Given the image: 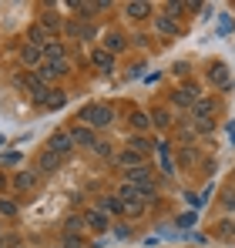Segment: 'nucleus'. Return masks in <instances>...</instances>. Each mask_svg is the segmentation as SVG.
Returning <instances> with one entry per match:
<instances>
[{
  "label": "nucleus",
  "mask_w": 235,
  "mask_h": 248,
  "mask_svg": "<svg viewBox=\"0 0 235 248\" xmlns=\"http://www.w3.org/2000/svg\"><path fill=\"white\" fill-rule=\"evenodd\" d=\"M94 151H98L101 158H108V155H111V144H108V141H98V144H94Z\"/></svg>",
  "instance_id": "7c9ffc66"
},
{
  "label": "nucleus",
  "mask_w": 235,
  "mask_h": 248,
  "mask_svg": "<svg viewBox=\"0 0 235 248\" xmlns=\"http://www.w3.org/2000/svg\"><path fill=\"white\" fill-rule=\"evenodd\" d=\"M212 81H215V84H225V87H229V74H225V67H222V64L212 71Z\"/></svg>",
  "instance_id": "a878e982"
},
{
  "label": "nucleus",
  "mask_w": 235,
  "mask_h": 248,
  "mask_svg": "<svg viewBox=\"0 0 235 248\" xmlns=\"http://www.w3.org/2000/svg\"><path fill=\"white\" fill-rule=\"evenodd\" d=\"M0 215L14 218V215H17V205H14V202H7V198H0Z\"/></svg>",
  "instance_id": "bb28decb"
},
{
  "label": "nucleus",
  "mask_w": 235,
  "mask_h": 248,
  "mask_svg": "<svg viewBox=\"0 0 235 248\" xmlns=\"http://www.w3.org/2000/svg\"><path fill=\"white\" fill-rule=\"evenodd\" d=\"M195 101H198V91L192 87V91H178L175 94V104H182V108H195Z\"/></svg>",
  "instance_id": "dca6fc26"
},
{
  "label": "nucleus",
  "mask_w": 235,
  "mask_h": 248,
  "mask_svg": "<svg viewBox=\"0 0 235 248\" xmlns=\"http://www.w3.org/2000/svg\"><path fill=\"white\" fill-rule=\"evenodd\" d=\"M118 161H121V165L128 168V171H131V168H141V151L128 148V151H121V155H118Z\"/></svg>",
  "instance_id": "ddd939ff"
},
{
  "label": "nucleus",
  "mask_w": 235,
  "mask_h": 248,
  "mask_svg": "<svg viewBox=\"0 0 235 248\" xmlns=\"http://www.w3.org/2000/svg\"><path fill=\"white\" fill-rule=\"evenodd\" d=\"M124 211H128V215H141V211H145V202H128Z\"/></svg>",
  "instance_id": "c756f323"
},
{
  "label": "nucleus",
  "mask_w": 235,
  "mask_h": 248,
  "mask_svg": "<svg viewBox=\"0 0 235 248\" xmlns=\"http://www.w3.org/2000/svg\"><path fill=\"white\" fill-rule=\"evenodd\" d=\"M57 248H64V245H57Z\"/></svg>",
  "instance_id": "c9c22d12"
},
{
  "label": "nucleus",
  "mask_w": 235,
  "mask_h": 248,
  "mask_svg": "<svg viewBox=\"0 0 235 248\" xmlns=\"http://www.w3.org/2000/svg\"><path fill=\"white\" fill-rule=\"evenodd\" d=\"M71 141H74V148H94V144H98V138H94V131H91L87 124H78V127L71 131Z\"/></svg>",
  "instance_id": "7ed1b4c3"
},
{
  "label": "nucleus",
  "mask_w": 235,
  "mask_h": 248,
  "mask_svg": "<svg viewBox=\"0 0 235 248\" xmlns=\"http://www.w3.org/2000/svg\"><path fill=\"white\" fill-rule=\"evenodd\" d=\"M148 114H141V111H134V114H131V127H138V131H145V127H148Z\"/></svg>",
  "instance_id": "5701e85b"
},
{
  "label": "nucleus",
  "mask_w": 235,
  "mask_h": 248,
  "mask_svg": "<svg viewBox=\"0 0 235 248\" xmlns=\"http://www.w3.org/2000/svg\"><path fill=\"white\" fill-rule=\"evenodd\" d=\"M158 31H161V34H178V24H175L171 17H161V20H158Z\"/></svg>",
  "instance_id": "4be33fe9"
},
{
  "label": "nucleus",
  "mask_w": 235,
  "mask_h": 248,
  "mask_svg": "<svg viewBox=\"0 0 235 248\" xmlns=\"http://www.w3.org/2000/svg\"><path fill=\"white\" fill-rule=\"evenodd\" d=\"M0 185H3V174H0Z\"/></svg>",
  "instance_id": "f704fd0d"
},
{
  "label": "nucleus",
  "mask_w": 235,
  "mask_h": 248,
  "mask_svg": "<svg viewBox=\"0 0 235 248\" xmlns=\"http://www.w3.org/2000/svg\"><path fill=\"white\" fill-rule=\"evenodd\" d=\"M124 14H128V17H134V20H141V17H148V14H151V3H145V0H141V3H128V7H124Z\"/></svg>",
  "instance_id": "4468645a"
},
{
  "label": "nucleus",
  "mask_w": 235,
  "mask_h": 248,
  "mask_svg": "<svg viewBox=\"0 0 235 248\" xmlns=\"http://www.w3.org/2000/svg\"><path fill=\"white\" fill-rule=\"evenodd\" d=\"M121 47H124V37H121V34H108V37H104V50H108V54H115Z\"/></svg>",
  "instance_id": "6ab92c4d"
},
{
  "label": "nucleus",
  "mask_w": 235,
  "mask_h": 248,
  "mask_svg": "<svg viewBox=\"0 0 235 248\" xmlns=\"http://www.w3.org/2000/svg\"><path fill=\"white\" fill-rule=\"evenodd\" d=\"M212 101H195V108H192V114H195V121H208V114H212Z\"/></svg>",
  "instance_id": "f3484780"
},
{
  "label": "nucleus",
  "mask_w": 235,
  "mask_h": 248,
  "mask_svg": "<svg viewBox=\"0 0 235 248\" xmlns=\"http://www.w3.org/2000/svg\"><path fill=\"white\" fill-rule=\"evenodd\" d=\"M50 41H54V37H47V31H44L40 24H34V27L27 31V44H34V47H47Z\"/></svg>",
  "instance_id": "9d476101"
},
{
  "label": "nucleus",
  "mask_w": 235,
  "mask_h": 248,
  "mask_svg": "<svg viewBox=\"0 0 235 248\" xmlns=\"http://www.w3.org/2000/svg\"><path fill=\"white\" fill-rule=\"evenodd\" d=\"M78 118H81V124H87V127H108V124L115 121V111H111L108 104H84Z\"/></svg>",
  "instance_id": "f257e3e1"
},
{
  "label": "nucleus",
  "mask_w": 235,
  "mask_h": 248,
  "mask_svg": "<svg viewBox=\"0 0 235 248\" xmlns=\"http://www.w3.org/2000/svg\"><path fill=\"white\" fill-rule=\"evenodd\" d=\"M94 208H98L101 215H121V211H124V202H121L118 195H104V198H98Z\"/></svg>",
  "instance_id": "423d86ee"
},
{
  "label": "nucleus",
  "mask_w": 235,
  "mask_h": 248,
  "mask_svg": "<svg viewBox=\"0 0 235 248\" xmlns=\"http://www.w3.org/2000/svg\"><path fill=\"white\" fill-rule=\"evenodd\" d=\"M151 124H158V127H168L171 124V118H168V111L161 108V111H155V118H151Z\"/></svg>",
  "instance_id": "393cba45"
},
{
  "label": "nucleus",
  "mask_w": 235,
  "mask_h": 248,
  "mask_svg": "<svg viewBox=\"0 0 235 248\" xmlns=\"http://www.w3.org/2000/svg\"><path fill=\"white\" fill-rule=\"evenodd\" d=\"M44 31H61V17H54V14H44Z\"/></svg>",
  "instance_id": "b1692460"
},
{
  "label": "nucleus",
  "mask_w": 235,
  "mask_h": 248,
  "mask_svg": "<svg viewBox=\"0 0 235 248\" xmlns=\"http://www.w3.org/2000/svg\"><path fill=\"white\" fill-rule=\"evenodd\" d=\"M124 178L131 181V185H151V168H131V171H124Z\"/></svg>",
  "instance_id": "6e6552de"
},
{
  "label": "nucleus",
  "mask_w": 235,
  "mask_h": 248,
  "mask_svg": "<svg viewBox=\"0 0 235 248\" xmlns=\"http://www.w3.org/2000/svg\"><path fill=\"white\" fill-rule=\"evenodd\" d=\"M182 10H185V7H182V3H168V17H178V14H182Z\"/></svg>",
  "instance_id": "72a5a7b5"
},
{
  "label": "nucleus",
  "mask_w": 235,
  "mask_h": 248,
  "mask_svg": "<svg viewBox=\"0 0 235 248\" xmlns=\"http://www.w3.org/2000/svg\"><path fill=\"white\" fill-rule=\"evenodd\" d=\"M131 148H134V151H148V148H151V144H148V141H145V138H134V141H131Z\"/></svg>",
  "instance_id": "473e14b6"
},
{
  "label": "nucleus",
  "mask_w": 235,
  "mask_h": 248,
  "mask_svg": "<svg viewBox=\"0 0 235 248\" xmlns=\"http://www.w3.org/2000/svg\"><path fill=\"white\" fill-rule=\"evenodd\" d=\"M20 61H24L27 67H37L40 61H44V47H34V44H24V47H20Z\"/></svg>",
  "instance_id": "0eeeda50"
},
{
  "label": "nucleus",
  "mask_w": 235,
  "mask_h": 248,
  "mask_svg": "<svg viewBox=\"0 0 235 248\" xmlns=\"http://www.w3.org/2000/svg\"><path fill=\"white\" fill-rule=\"evenodd\" d=\"M118 198L128 205V202H141V191H138V185H131V181H124L121 188H118Z\"/></svg>",
  "instance_id": "f8f14e48"
},
{
  "label": "nucleus",
  "mask_w": 235,
  "mask_h": 248,
  "mask_svg": "<svg viewBox=\"0 0 235 248\" xmlns=\"http://www.w3.org/2000/svg\"><path fill=\"white\" fill-rule=\"evenodd\" d=\"M64 232H67V235L84 232V218H78V215H74V218H67V221H64Z\"/></svg>",
  "instance_id": "aec40b11"
},
{
  "label": "nucleus",
  "mask_w": 235,
  "mask_h": 248,
  "mask_svg": "<svg viewBox=\"0 0 235 248\" xmlns=\"http://www.w3.org/2000/svg\"><path fill=\"white\" fill-rule=\"evenodd\" d=\"M44 57H47V61H64V44L54 37V41L44 47Z\"/></svg>",
  "instance_id": "2eb2a0df"
},
{
  "label": "nucleus",
  "mask_w": 235,
  "mask_h": 248,
  "mask_svg": "<svg viewBox=\"0 0 235 248\" xmlns=\"http://www.w3.org/2000/svg\"><path fill=\"white\" fill-rule=\"evenodd\" d=\"M14 185H17L20 191H24V188H34V185H37V174H34V171H24V174H17Z\"/></svg>",
  "instance_id": "a211bd4d"
},
{
  "label": "nucleus",
  "mask_w": 235,
  "mask_h": 248,
  "mask_svg": "<svg viewBox=\"0 0 235 248\" xmlns=\"http://www.w3.org/2000/svg\"><path fill=\"white\" fill-rule=\"evenodd\" d=\"M218 232H222L225 238H235V221H222V225H218Z\"/></svg>",
  "instance_id": "c85d7f7f"
},
{
  "label": "nucleus",
  "mask_w": 235,
  "mask_h": 248,
  "mask_svg": "<svg viewBox=\"0 0 235 248\" xmlns=\"http://www.w3.org/2000/svg\"><path fill=\"white\" fill-rule=\"evenodd\" d=\"M64 101H67V94H61V91H54V94H50V101H47V108H61Z\"/></svg>",
  "instance_id": "cd10ccee"
},
{
  "label": "nucleus",
  "mask_w": 235,
  "mask_h": 248,
  "mask_svg": "<svg viewBox=\"0 0 235 248\" xmlns=\"http://www.w3.org/2000/svg\"><path fill=\"white\" fill-rule=\"evenodd\" d=\"M91 61H94V67H98V71H111V67H115V54H108L104 47H101V50H94V54H91Z\"/></svg>",
  "instance_id": "9b49d317"
},
{
  "label": "nucleus",
  "mask_w": 235,
  "mask_h": 248,
  "mask_svg": "<svg viewBox=\"0 0 235 248\" xmlns=\"http://www.w3.org/2000/svg\"><path fill=\"white\" fill-rule=\"evenodd\" d=\"M57 165H61V158H57L54 151H44V155L37 158V171H44V174H54Z\"/></svg>",
  "instance_id": "1a4fd4ad"
},
{
  "label": "nucleus",
  "mask_w": 235,
  "mask_h": 248,
  "mask_svg": "<svg viewBox=\"0 0 235 248\" xmlns=\"http://www.w3.org/2000/svg\"><path fill=\"white\" fill-rule=\"evenodd\" d=\"M222 205H225V211H235V191H225V198H222Z\"/></svg>",
  "instance_id": "2f4dec72"
},
{
  "label": "nucleus",
  "mask_w": 235,
  "mask_h": 248,
  "mask_svg": "<svg viewBox=\"0 0 235 248\" xmlns=\"http://www.w3.org/2000/svg\"><path fill=\"white\" fill-rule=\"evenodd\" d=\"M67 34H71V37H91L94 31H91V27H84V24H67Z\"/></svg>",
  "instance_id": "412c9836"
},
{
  "label": "nucleus",
  "mask_w": 235,
  "mask_h": 248,
  "mask_svg": "<svg viewBox=\"0 0 235 248\" xmlns=\"http://www.w3.org/2000/svg\"><path fill=\"white\" fill-rule=\"evenodd\" d=\"M71 67H67V61H47V64H40L37 78L40 81H50V78H61V74H67Z\"/></svg>",
  "instance_id": "20e7f679"
},
{
  "label": "nucleus",
  "mask_w": 235,
  "mask_h": 248,
  "mask_svg": "<svg viewBox=\"0 0 235 248\" xmlns=\"http://www.w3.org/2000/svg\"><path fill=\"white\" fill-rule=\"evenodd\" d=\"M47 151H54L57 158H64V155H71V151H74V141H71V134H67V131H57V134L50 138V144H47Z\"/></svg>",
  "instance_id": "f03ea898"
},
{
  "label": "nucleus",
  "mask_w": 235,
  "mask_h": 248,
  "mask_svg": "<svg viewBox=\"0 0 235 248\" xmlns=\"http://www.w3.org/2000/svg\"><path fill=\"white\" fill-rule=\"evenodd\" d=\"M84 228H91V232H108V215H101L98 208L84 211Z\"/></svg>",
  "instance_id": "39448f33"
}]
</instances>
